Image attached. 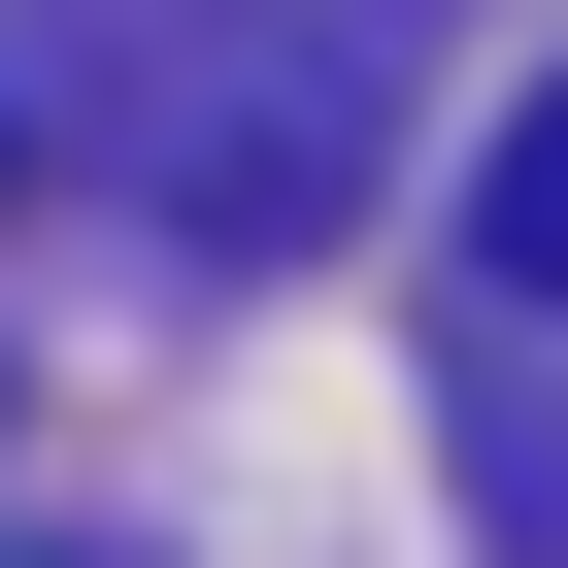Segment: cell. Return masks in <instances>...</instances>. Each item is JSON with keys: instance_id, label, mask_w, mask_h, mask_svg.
<instances>
[{"instance_id": "6da1fadb", "label": "cell", "mask_w": 568, "mask_h": 568, "mask_svg": "<svg viewBox=\"0 0 568 568\" xmlns=\"http://www.w3.org/2000/svg\"><path fill=\"white\" fill-rule=\"evenodd\" d=\"M468 501L568 535V68L501 101V201H468Z\"/></svg>"}]
</instances>
